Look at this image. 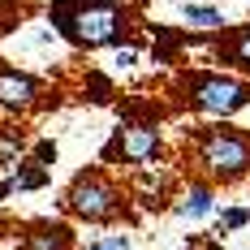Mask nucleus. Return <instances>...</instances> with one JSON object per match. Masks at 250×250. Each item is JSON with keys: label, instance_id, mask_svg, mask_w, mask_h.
<instances>
[{"label": "nucleus", "instance_id": "obj_1", "mask_svg": "<svg viewBox=\"0 0 250 250\" xmlns=\"http://www.w3.org/2000/svg\"><path fill=\"white\" fill-rule=\"evenodd\" d=\"M52 26L78 43V48H104V43H117L125 35V9L117 4H100V0H61V4H52L48 9Z\"/></svg>", "mask_w": 250, "mask_h": 250}, {"label": "nucleus", "instance_id": "obj_2", "mask_svg": "<svg viewBox=\"0 0 250 250\" xmlns=\"http://www.w3.org/2000/svg\"><path fill=\"white\" fill-rule=\"evenodd\" d=\"M194 160L207 177L216 181H237L250 173V134L229 129V125H211L194 134Z\"/></svg>", "mask_w": 250, "mask_h": 250}, {"label": "nucleus", "instance_id": "obj_3", "mask_svg": "<svg viewBox=\"0 0 250 250\" xmlns=\"http://www.w3.org/2000/svg\"><path fill=\"white\" fill-rule=\"evenodd\" d=\"M181 86H186V100L199 112H211V117H233L250 104V82L229 78V74L194 69V74H181Z\"/></svg>", "mask_w": 250, "mask_h": 250}, {"label": "nucleus", "instance_id": "obj_4", "mask_svg": "<svg viewBox=\"0 0 250 250\" xmlns=\"http://www.w3.org/2000/svg\"><path fill=\"white\" fill-rule=\"evenodd\" d=\"M65 207H69L74 216H82V220H91V225H104V220L121 216L125 194H121V190H117L104 173H82L74 186H69Z\"/></svg>", "mask_w": 250, "mask_h": 250}, {"label": "nucleus", "instance_id": "obj_5", "mask_svg": "<svg viewBox=\"0 0 250 250\" xmlns=\"http://www.w3.org/2000/svg\"><path fill=\"white\" fill-rule=\"evenodd\" d=\"M108 160H121V164H147L160 155V129L155 121H125L117 134H112V143L104 151Z\"/></svg>", "mask_w": 250, "mask_h": 250}, {"label": "nucleus", "instance_id": "obj_6", "mask_svg": "<svg viewBox=\"0 0 250 250\" xmlns=\"http://www.w3.org/2000/svg\"><path fill=\"white\" fill-rule=\"evenodd\" d=\"M35 100H39V78L0 65V104L4 108H30Z\"/></svg>", "mask_w": 250, "mask_h": 250}, {"label": "nucleus", "instance_id": "obj_7", "mask_svg": "<svg viewBox=\"0 0 250 250\" xmlns=\"http://www.w3.org/2000/svg\"><path fill=\"white\" fill-rule=\"evenodd\" d=\"M69 246H74V233H69V225H56V220H39L22 237V250H69Z\"/></svg>", "mask_w": 250, "mask_h": 250}, {"label": "nucleus", "instance_id": "obj_8", "mask_svg": "<svg viewBox=\"0 0 250 250\" xmlns=\"http://www.w3.org/2000/svg\"><path fill=\"white\" fill-rule=\"evenodd\" d=\"M177 211L190 216V220H203V216L211 211V190H207V186H190V194L177 203Z\"/></svg>", "mask_w": 250, "mask_h": 250}, {"label": "nucleus", "instance_id": "obj_9", "mask_svg": "<svg viewBox=\"0 0 250 250\" xmlns=\"http://www.w3.org/2000/svg\"><path fill=\"white\" fill-rule=\"evenodd\" d=\"M220 56H225L229 65H242V69H250V26H242V30L229 39L225 48H220Z\"/></svg>", "mask_w": 250, "mask_h": 250}, {"label": "nucleus", "instance_id": "obj_10", "mask_svg": "<svg viewBox=\"0 0 250 250\" xmlns=\"http://www.w3.org/2000/svg\"><path fill=\"white\" fill-rule=\"evenodd\" d=\"M22 147H26V138L18 129H0V164H18Z\"/></svg>", "mask_w": 250, "mask_h": 250}, {"label": "nucleus", "instance_id": "obj_11", "mask_svg": "<svg viewBox=\"0 0 250 250\" xmlns=\"http://www.w3.org/2000/svg\"><path fill=\"white\" fill-rule=\"evenodd\" d=\"M186 22L190 26H225V18H220V9H207V4H186Z\"/></svg>", "mask_w": 250, "mask_h": 250}, {"label": "nucleus", "instance_id": "obj_12", "mask_svg": "<svg viewBox=\"0 0 250 250\" xmlns=\"http://www.w3.org/2000/svg\"><path fill=\"white\" fill-rule=\"evenodd\" d=\"M164 186H168V177H155V181H151V177L143 173V177H138V190L147 194L143 203H147V207H160V203H164V199H160V194H164Z\"/></svg>", "mask_w": 250, "mask_h": 250}, {"label": "nucleus", "instance_id": "obj_13", "mask_svg": "<svg viewBox=\"0 0 250 250\" xmlns=\"http://www.w3.org/2000/svg\"><path fill=\"white\" fill-rule=\"evenodd\" d=\"M43 181H48V168H22V173L13 177V186H18V190H39Z\"/></svg>", "mask_w": 250, "mask_h": 250}, {"label": "nucleus", "instance_id": "obj_14", "mask_svg": "<svg viewBox=\"0 0 250 250\" xmlns=\"http://www.w3.org/2000/svg\"><path fill=\"white\" fill-rule=\"evenodd\" d=\"M35 160H39V168H48L52 160H56V143H48V138H43V143H35Z\"/></svg>", "mask_w": 250, "mask_h": 250}, {"label": "nucleus", "instance_id": "obj_15", "mask_svg": "<svg viewBox=\"0 0 250 250\" xmlns=\"http://www.w3.org/2000/svg\"><path fill=\"white\" fill-rule=\"evenodd\" d=\"M86 250H129V237L117 233V237H104V242H95V246H86Z\"/></svg>", "mask_w": 250, "mask_h": 250}, {"label": "nucleus", "instance_id": "obj_16", "mask_svg": "<svg viewBox=\"0 0 250 250\" xmlns=\"http://www.w3.org/2000/svg\"><path fill=\"white\" fill-rule=\"evenodd\" d=\"M246 220H250V211H246V207H229V211H225V225H229V229H242Z\"/></svg>", "mask_w": 250, "mask_h": 250}, {"label": "nucleus", "instance_id": "obj_17", "mask_svg": "<svg viewBox=\"0 0 250 250\" xmlns=\"http://www.w3.org/2000/svg\"><path fill=\"white\" fill-rule=\"evenodd\" d=\"M9 190H13V181H0V199H4V194H9Z\"/></svg>", "mask_w": 250, "mask_h": 250}, {"label": "nucleus", "instance_id": "obj_18", "mask_svg": "<svg viewBox=\"0 0 250 250\" xmlns=\"http://www.w3.org/2000/svg\"><path fill=\"white\" fill-rule=\"evenodd\" d=\"M100 4H112V0H100Z\"/></svg>", "mask_w": 250, "mask_h": 250}]
</instances>
